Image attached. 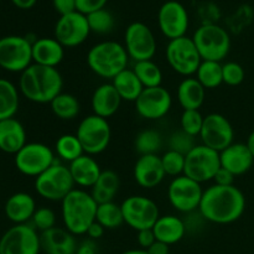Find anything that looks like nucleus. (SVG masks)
<instances>
[{
	"mask_svg": "<svg viewBox=\"0 0 254 254\" xmlns=\"http://www.w3.org/2000/svg\"><path fill=\"white\" fill-rule=\"evenodd\" d=\"M221 168L220 153L203 144H197L185 156L184 175L198 184L213 180L216 173Z\"/></svg>",
	"mask_w": 254,
	"mask_h": 254,
	"instance_id": "11",
	"label": "nucleus"
},
{
	"mask_svg": "<svg viewBox=\"0 0 254 254\" xmlns=\"http://www.w3.org/2000/svg\"><path fill=\"white\" fill-rule=\"evenodd\" d=\"M31 221L32 227L40 232H45V231L56 227V215L49 207L36 208Z\"/></svg>",
	"mask_w": 254,
	"mask_h": 254,
	"instance_id": "43",
	"label": "nucleus"
},
{
	"mask_svg": "<svg viewBox=\"0 0 254 254\" xmlns=\"http://www.w3.org/2000/svg\"><path fill=\"white\" fill-rule=\"evenodd\" d=\"M202 61L221 62L231 50L230 32L217 24H202L192 36Z\"/></svg>",
	"mask_w": 254,
	"mask_h": 254,
	"instance_id": "5",
	"label": "nucleus"
},
{
	"mask_svg": "<svg viewBox=\"0 0 254 254\" xmlns=\"http://www.w3.org/2000/svg\"><path fill=\"white\" fill-rule=\"evenodd\" d=\"M98 203L91 192L73 189L61 201V215L64 228L73 236L86 235L89 226L96 221Z\"/></svg>",
	"mask_w": 254,
	"mask_h": 254,
	"instance_id": "3",
	"label": "nucleus"
},
{
	"mask_svg": "<svg viewBox=\"0 0 254 254\" xmlns=\"http://www.w3.org/2000/svg\"><path fill=\"white\" fill-rule=\"evenodd\" d=\"M136 113L148 121H159L170 112L173 98L163 86L144 88L135 102Z\"/></svg>",
	"mask_w": 254,
	"mask_h": 254,
	"instance_id": "19",
	"label": "nucleus"
},
{
	"mask_svg": "<svg viewBox=\"0 0 254 254\" xmlns=\"http://www.w3.org/2000/svg\"><path fill=\"white\" fill-rule=\"evenodd\" d=\"M76 135L83 148L84 154L98 155L109 146L112 129L108 119L91 114L79 122Z\"/></svg>",
	"mask_w": 254,
	"mask_h": 254,
	"instance_id": "6",
	"label": "nucleus"
},
{
	"mask_svg": "<svg viewBox=\"0 0 254 254\" xmlns=\"http://www.w3.org/2000/svg\"><path fill=\"white\" fill-rule=\"evenodd\" d=\"M134 180L140 188L154 189L160 185L166 176L164 171L161 158L158 154L153 155H140L134 164Z\"/></svg>",
	"mask_w": 254,
	"mask_h": 254,
	"instance_id": "20",
	"label": "nucleus"
},
{
	"mask_svg": "<svg viewBox=\"0 0 254 254\" xmlns=\"http://www.w3.org/2000/svg\"><path fill=\"white\" fill-rule=\"evenodd\" d=\"M52 5H54L55 10L60 14V16L77 11L76 0H52Z\"/></svg>",
	"mask_w": 254,
	"mask_h": 254,
	"instance_id": "48",
	"label": "nucleus"
},
{
	"mask_svg": "<svg viewBox=\"0 0 254 254\" xmlns=\"http://www.w3.org/2000/svg\"><path fill=\"white\" fill-rule=\"evenodd\" d=\"M32 61V42L27 37L9 35L0 39V67L9 72H24Z\"/></svg>",
	"mask_w": 254,
	"mask_h": 254,
	"instance_id": "9",
	"label": "nucleus"
},
{
	"mask_svg": "<svg viewBox=\"0 0 254 254\" xmlns=\"http://www.w3.org/2000/svg\"><path fill=\"white\" fill-rule=\"evenodd\" d=\"M179 104L184 111L188 109H200L205 102L206 89L200 82L193 77H186L180 82L176 91Z\"/></svg>",
	"mask_w": 254,
	"mask_h": 254,
	"instance_id": "29",
	"label": "nucleus"
},
{
	"mask_svg": "<svg viewBox=\"0 0 254 254\" xmlns=\"http://www.w3.org/2000/svg\"><path fill=\"white\" fill-rule=\"evenodd\" d=\"M246 145L248 146L251 154H252L253 158H254V130L250 134V135H248V139H247V143H246Z\"/></svg>",
	"mask_w": 254,
	"mask_h": 254,
	"instance_id": "54",
	"label": "nucleus"
},
{
	"mask_svg": "<svg viewBox=\"0 0 254 254\" xmlns=\"http://www.w3.org/2000/svg\"><path fill=\"white\" fill-rule=\"evenodd\" d=\"M19 88L22 96L34 103H51L64 88V78L55 67L32 64L21 72Z\"/></svg>",
	"mask_w": 254,
	"mask_h": 254,
	"instance_id": "2",
	"label": "nucleus"
},
{
	"mask_svg": "<svg viewBox=\"0 0 254 254\" xmlns=\"http://www.w3.org/2000/svg\"><path fill=\"white\" fill-rule=\"evenodd\" d=\"M196 79L205 87L213 89L223 83L222 64L217 61H202L196 72Z\"/></svg>",
	"mask_w": 254,
	"mask_h": 254,
	"instance_id": "34",
	"label": "nucleus"
},
{
	"mask_svg": "<svg viewBox=\"0 0 254 254\" xmlns=\"http://www.w3.org/2000/svg\"><path fill=\"white\" fill-rule=\"evenodd\" d=\"M186 225L180 217L175 215H164L159 217L153 227L156 241L168 246L180 242L186 233Z\"/></svg>",
	"mask_w": 254,
	"mask_h": 254,
	"instance_id": "28",
	"label": "nucleus"
},
{
	"mask_svg": "<svg viewBox=\"0 0 254 254\" xmlns=\"http://www.w3.org/2000/svg\"><path fill=\"white\" fill-rule=\"evenodd\" d=\"M221 168L231 171L235 176H240L251 170L254 158L250 149L243 143H232L220 153Z\"/></svg>",
	"mask_w": 254,
	"mask_h": 254,
	"instance_id": "22",
	"label": "nucleus"
},
{
	"mask_svg": "<svg viewBox=\"0 0 254 254\" xmlns=\"http://www.w3.org/2000/svg\"><path fill=\"white\" fill-rule=\"evenodd\" d=\"M169 150L178 151V153L183 154V155H188L197 144H196L195 136L190 135V134L185 133L184 130H176L169 136L168 140Z\"/></svg>",
	"mask_w": 254,
	"mask_h": 254,
	"instance_id": "42",
	"label": "nucleus"
},
{
	"mask_svg": "<svg viewBox=\"0 0 254 254\" xmlns=\"http://www.w3.org/2000/svg\"><path fill=\"white\" fill-rule=\"evenodd\" d=\"M19 91L10 81L0 78V121L14 118L19 109Z\"/></svg>",
	"mask_w": 254,
	"mask_h": 254,
	"instance_id": "32",
	"label": "nucleus"
},
{
	"mask_svg": "<svg viewBox=\"0 0 254 254\" xmlns=\"http://www.w3.org/2000/svg\"><path fill=\"white\" fill-rule=\"evenodd\" d=\"M158 25L161 34L169 40L186 36L190 26V16L186 7L176 0L164 2L158 12Z\"/></svg>",
	"mask_w": 254,
	"mask_h": 254,
	"instance_id": "18",
	"label": "nucleus"
},
{
	"mask_svg": "<svg viewBox=\"0 0 254 254\" xmlns=\"http://www.w3.org/2000/svg\"><path fill=\"white\" fill-rule=\"evenodd\" d=\"M96 221L98 223H101L106 230H116V228H119L124 223V217L121 205L116 203L114 201L98 205Z\"/></svg>",
	"mask_w": 254,
	"mask_h": 254,
	"instance_id": "37",
	"label": "nucleus"
},
{
	"mask_svg": "<svg viewBox=\"0 0 254 254\" xmlns=\"http://www.w3.org/2000/svg\"><path fill=\"white\" fill-rule=\"evenodd\" d=\"M203 119H205V117L197 109H188V111H184L180 118L181 130H184L185 133L190 134V135L196 138L201 133V129H202L203 126Z\"/></svg>",
	"mask_w": 254,
	"mask_h": 254,
	"instance_id": "40",
	"label": "nucleus"
},
{
	"mask_svg": "<svg viewBox=\"0 0 254 254\" xmlns=\"http://www.w3.org/2000/svg\"><path fill=\"white\" fill-rule=\"evenodd\" d=\"M51 111L61 121H73L81 112V104L78 98L71 93H60L50 103Z\"/></svg>",
	"mask_w": 254,
	"mask_h": 254,
	"instance_id": "33",
	"label": "nucleus"
},
{
	"mask_svg": "<svg viewBox=\"0 0 254 254\" xmlns=\"http://www.w3.org/2000/svg\"><path fill=\"white\" fill-rule=\"evenodd\" d=\"M107 1L108 0H76V9L82 14L88 15L97 10L104 9Z\"/></svg>",
	"mask_w": 254,
	"mask_h": 254,
	"instance_id": "46",
	"label": "nucleus"
},
{
	"mask_svg": "<svg viewBox=\"0 0 254 254\" xmlns=\"http://www.w3.org/2000/svg\"><path fill=\"white\" fill-rule=\"evenodd\" d=\"M235 178L236 176L231 171L226 170L225 168H220L213 178V181H215V185L231 186L235 183Z\"/></svg>",
	"mask_w": 254,
	"mask_h": 254,
	"instance_id": "49",
	"label": "nucleus"
},
{
	"mask_svg": "<svg viewBox=\"0 0 254 254\" xmlns=\"http://www.w3.org/2000/svg\"><path fill=\"white\" fill-rule=\"evenodd\" d=\"M26 144V131L17 119L0 121V150L6 154H16Z\"/></svg>",
	"mask_w": 254,
	"mask_h": 254,
	"instance_id": "27",
	"label": "nucleus"
},
{
	"mask_svg": "<svg viewBox=\"0 0 254 254\" xmlns=\"http://www.w3.org/2000/svg\"><path fill=\"white\" fill-rule=\"evenodd\" d=\"M104 231H106V228H104L101 223H98L97 221H94V222L89 226V228H88V231H87L86 235L88 236L89 240L96 241V240H99V238L103 237Z\"/></svg>",
	"mask_w": 254,
	"mask_h": 254,
	"instance_id": "51",
	"label": "nucleus"
},
{
	"mask_svg": "<svg viewBox=\"0 0 254 254\" xmlns=\"http://www.w3.org/2000/svg\"><path fill=\"white\" fill-rule=\"evenodd\" d=\"M54 32V37L64 49H72L82 45L88 39L91 29L86 15L73 11L59 17Z\"/></svg>",
	"mask_w": 254,
	"mask_h": 254,
	"instance_id": "16",
	"label": "nucleus"
},
{
	"mask_svg": "<svg viewBox=\"0 0 254 254\" xmlns=\"http://www.w3.org/2000/svg\"><path fill=\"white\" fill-rule=\"evenodd\" d=\"M131 69L136 74L139 81L141 82L144 88L161 86V82H163V71H161L160 67L153 60L135 62Z\"/></svg>",
	"mask_w": 254,
	"mask_h": 254,
	"instance_id": "35",
	"label": "nucleus"
},
{
	"mask_svg": "<svg viewBox=\"0 0 254 254\" xmlns=\"http://www.w3.org/2000/svg\"><path fill=\"white\" fill-rule=\"evenodd\" d=\"M40 235L32 226L15 225L0 238V254H40Z\"/></svg>",
	"mask_w": 254,
	"mask_h": 254,
	"instance_id": "15",
	"label": "nucleus"
},
{
	"mask_svg": "<svg viewBox=\"0 0 254 254\" xmlns=\"http://www.w3.org/2000/svg\"><path fill=\"white\" fill-rule=\"evenodd\" d=\"M122 98L112 83H103L94 89L91 98L93 114L108 119L119 111Z\"/></svg>",
	"mask_w": 254,
	"mask_h": 254,
	"instance_id": "23",
	"label": "nucleus"
},
{
	"mask_svg": "<svg viewBox=\"0 0 254 254\" xmlns=\"http://www.w3.org/2000/svg\"><path fill=\"white\" fill-rule=\"evenodd\" d=\"M40 243L45 254H74L78 247L76 236L62 227H54L40 233Z\"/></svg>",
	"mask_w": 254,
	"mask_h": 254,
	"instance_id": "21",
	"label": "nucleus"
},
{
	"mask_svg": "<svg viewBox=\"0 0 254 254\" xmlns=\"http://www.w3.org/2000/svg\"><path fill=\"white\" fill-rule=\"evenodd\" d=\"M253 20V10L251 6H242L233 16L232 21H231V29L233 31L238 32L243 30V27L248 26L251 21Z\"/></svg>",
	"mask_w": 254,
	"mask_h": 254,
	"instance_id": "45",
	"label": "nucleus"
},
{
	"mask_svg": "<svg viewBox=\"0 0 254 254\" xmlns=\"http://www.w3.org/2000/svg\"><path fill=\"white\" fill-rule=\"evenodd\" d=\"M14 161L22 175L35 179L56 163L52 149L42 143H26L21 150L15 154Z\"/></svg>",
	"mask_w": 254,
	"mask_h": 254,
	"instance_id": "13",
	"label": "nucleus"
},
{
	"mask_svg": "<svg viewBox=\"0 0 254 254\" xmlns=\"http://www.w3.org/2000/svg\"><path fill=\"white\" fill-rule=\"evenodd\" d=\"M245 210V193L237 186L212 185L203 190L198 213L208 222L228 225L240 220Z\"/></svg>",
	"mask_w": 254,
	"mask_h": 254,
	"instance_id": "1",
	"label": "nucleus"
},
{
	"mask_svg": "<svg viewBox=\"0 0 254 254\" xmlns=\"http://www.w3.org/2000/svg\"><path fill=\"white\" fill-rule=\"evenodd\" d=\"M119 188L121 179L118 174L113 170H102L101 176L91 189V195L98 205L112 202L116 198Z\"/></svg>",
	"mask_w": 254,
	"mask_h": 254,
	"instance_id": "30",
	"label": "nucleus"
},
{
	"mask_svg": "<svg viewBox=\"0 0 254 254\" xmlns=\"http://www.w3.org/2000/svg\"><path fill=\"white\" fill-rule=\"evenodd\" d=\"M11 2L15 5V6L19 7V9L27 10V9H31L32 6H35L37 0H11Z\"/></svg>",
	"mask_w": 254,
	"mask_h": 254,
	"instance_id": "53",
	"label": "nucleus"
},
{
	"mask_svg": "<svg viewBox=\"0 0 254 254\" xmlns=\"http://www.w3.org/2000/svg\"><path fill=\"white\" fill-rule=\"evenodd\" d=\"M160 158L164 171H165L166 175L174 176V178L184 175V170H185V155L178 153V151L168 150Z\"/></svg>",
	"mask_w": 254,
	"mask_h": 254,
	"instance_id": "41",
	"label": "nucleus"
},
{
	"mask_svg": "<svg viewBox=\"0 0 254 254\" xmlns=\"http://www.w3.org/2000/svg\"><path fill=\"white\" fill-rule=\"evenodd\" d=\"M222 77L223 83H226L227 86H240L245 81V68L237 62H227V64H222Z\"/></svg>",
	"mask_w": 254,
	"mask_h": 254,
	"instance_id": "44",
	"label": "nucleus"
},
{
	"mask_svg": "<svg viewBox=\"0 0 254 254\" xmlns=\"http://www.w3.org/2000/svg\"><path fill=\"white\" fill-rule=\"evenodd\" d=\"M98 253V247L93 240H84L77 247V251L74 254H97Z\"/></svg>",
	"mask_w": 254,
	"mask_h": 254,
	"instance_id": "50",
	"label": "nucleus"
},
{
	"mask_svg": "<svg viewBox=\"0 0 254 254\" xmlns=\"http://www.w3.org/2000/svg\"><path fill=\"white\" fill-rule=\"evenodd\" d=\"M86 16L87 20H88L91 32H94V34L98 35H106L109 34L113 30L114 16L106 7L91 12V14L86 15Z\"/></svg>",
	"mask_w": 254,
	"mask_h": 254,
	"instance_id": "39",
	"label": "nucleus"
},
{
	"mask_svg": "<svg viewBox=\"0 0 254 254\" xmlns=\"http://www.w3.org/2000/svg\"><path fill=\"white\" fill-rule=\"evenodd\" d=\"M200 139L203 145L221 153L233 143L235 130L231 122L220 113H211L203 119Z\"/></svg>",
	"mask_w": 254,
	"mask_h": 254,
	"instance_id": "17",
	"label": "nucleus"
},
{
	"mask_svg": "<svg viewBox=\"0 0 254 254\" xmlns=\"http://www.w3.org/2000/svg\"><path fill=\"white\" fill-rule=\"evenodd\" d=\"M161 146H163L161 134L154 129H144V130L139 131L134 139V148L139 156L158 154Z\"/></svg>",
	"mask_w": 254,
	"mask_h": 254,
	"instance_id": "36",
	"label": "nucleus"
},
{
	"mask_svg": "<svg viewBox=\"0 0 254 254\" xmlns=\"http://www.w3.org/2000/svg\"><path fill=\"white\" fill-rule=\"evenodd\" d=\"M166 61L176 73L185 77L196 74L202 62L192 37L183 36L170 40L165 50Z\"/></svg>",
	"mask_w": 254,
	"mask_h": 254,
	"instance_id": "8",
	"label": "nucleus"
},
{
	"mask_svg": "<svg viewBox=\"0 0 254 254\" xmlns=\"http://www.w3.org/2000/svg\"><path fill=\"white\" fill-rule=\"evenodd\" d=\"M112 84L121 96L122 101L135 102L143 92L144 86L133 69L126 68L112 79Z\"/></svg>",
	"mask_w": 254,
	"mask_h": 254,
	"instance_id": "31",
	"label": "nucleus"
},
{
	"mask_svg": "<svg viewBox=\"0 0 254 254\" xmlns=\"http://www.w3.org/2000/svg\"><path fill=\"white\" fill-rule=\"evenodd\" d=\"M121 254H149L146 250H141V248H135V250H129L126 251V252L121 253Z\"/></svg>",
	"mask_w": 254,
	"mask_h": 254,
	"instance_id": "55",
	"label": "nucleus"
},
{
	"mask_svg": "<svg viewBox=\"0 0 254 254\" xmlns=\"http://www.w3.org/2000/svg\"><path fill=\"white\" fill-rule=\"evenodd\" d=\"M129 56L124 45L117 41H102L89 49L87 64L93 73L106 79L114 77L128 68Z\"/></svg>",
	"mask_w": 254,
	"mask_h": 254,
	"instance_id": "4",
	"label": "nucleus"
},
{
	"mask_svg": "<svg viewBox=\"0 0 254 254\" xmlns=\"http://www.w3.org/2000/svg\"><path fill=\"white\" fill-rule=\"evenodd\" d=\"M136 242L141 250H149L154 243L156 242L155 235L153 232V228L150 230H141L136 232Z\"/></svg>",
	"mask_w": 254,
	"mask_h": 254,
	"instance_id": "47",
	"label": "nucleus"
},
{
	"mask_svg": "<svg viewBox=\"0 0 254 254\" xmlns=\"http://www.w3.org/2000/svg\"><path fill=\"white\" fill-rule=\"evenodd\" d=\"M124 47L129 59L134 62L148 61L156 54L158 44L154 32L146 24L134 21L126 29L124 32Z\"/></svg>",
	"mask_w": 254,
	"mask_h": 254,
	"instance_id": "12",
	"label": "nucleus"
},
{
	"mask_svg": "<svg viewBox=\"0 0 254 254\" xmlns=\"http://www.w3.org/2000/svg\"><path fill=\"white\" fill-rule=\"evenodd\" d=\"M64 57V47L55 37H40L32 42L34 64L57 68Z\"/></svg>",
	"mask_w": 254,
	"mask_h": 254,
	"instance_id": "24",
	"label": "nucleus"
},
{
	"mask_svg": "<svg viewBox=\"0 0 254 254\" xmlns=\"http://www.w3.org/2000/svg\"><path fill=\"white\" fill-rule=\"evenodd\" d=\"M202 195L201 184L185 175L174 178L168 188L169 202L183 213H192L198 210Z\"/></svg>",
	"mask_w": 254,
	"mask_h": 254,
	"instance_id": "14",
	"label": "nucleus"
},
{
	"mask_svg": "<svg viewBox=\"0 0 254 254\" xmlns=\"http://www.w3.org/2000/svg\"><path fill=\"white\" fill-rule=\"evenodd\" d=\"M74 189L68 166L55 163L35 179V190L42 198L62 201Z\"/></svg>",
	"mask_w": 254,
	"mask_h": 254,
	"instance_id": "7",
	"label": "nucleus"
},
{
	"mask_svg": "<svg viewBox=\"0 0 254 254\" xmlns=\"http://www.w3.org/2000/svg\"><path fill=\"white\" fill-rule=\"evenodd\" d=\"M4 211L7 220L15 225H24L31 221L36 211V202L30 193L16 192L7 198Z\"/></svg>",
	"mask_w": 254,
	"mask_h": 254,
	"instance_id": "26",
	"label": "nucleus"
},
{
	"mask_svg": "<svg viewBox=\"0 0 254 254\" xmlns=\"http://www.w3.org/2000/svg\"><path fill=\"white\" fill-rule=\"evenodd\" d=\"M68 169L74 185H78L82 189L93 188L102 174V169L98 161L88 154H83L78 159L72 161L68 165Z\"/></svg>",
	"mask_w": 254,
	"mask_h": 254,
	"instance_id": "25",
	"label": "nucleus"
},
{
	"mask_svg": "<svg viewBox=\"0 0 254 254\" xmlns=\"http://www.w3.org/2000/svg\"><path fill=\"white\" fill-rule=\"evenodd\" d=\"M146 251H148L149 254H169L170 253V246H168L166 243L156 241V242Z\"/></svg>",
	"mask_w": 254,
	"mask_h": 254,
	"instance_id": "52",
	"label": "nucleus"
},
{
	"mask_svg": "<svg viewBox=\"0 0 254 254\" xmlns=\"http://www.w3.org/2000/svg\"><path fill=\"white\" fill-rule=\"evenodd\" d=\"M56 154L61 160L71 164L84 154L83 148L76 134H64L56 141Z\"/></svg>",
	"mask_w": 254,
	"mask_h": 254,
	"instance_id": "38",
	"label": "nucleus"
},
{
	"mask_svg": "<svg viewBox=\"0 0 254 254\" xmlns=\"http://www.w3.org/2000/svg\"><path fill=\"white\" fill-rule=\"evenodd\" d=\"M124 223L136 232L150 230L160 217L158 205L146 196L133 195L127 197L121 205Z\"/></svg>",
	"mask_w": 254,
	"mask_h": 254,
	"instance_id": "10",
	"label": "nucleus"
}]
</instances>
